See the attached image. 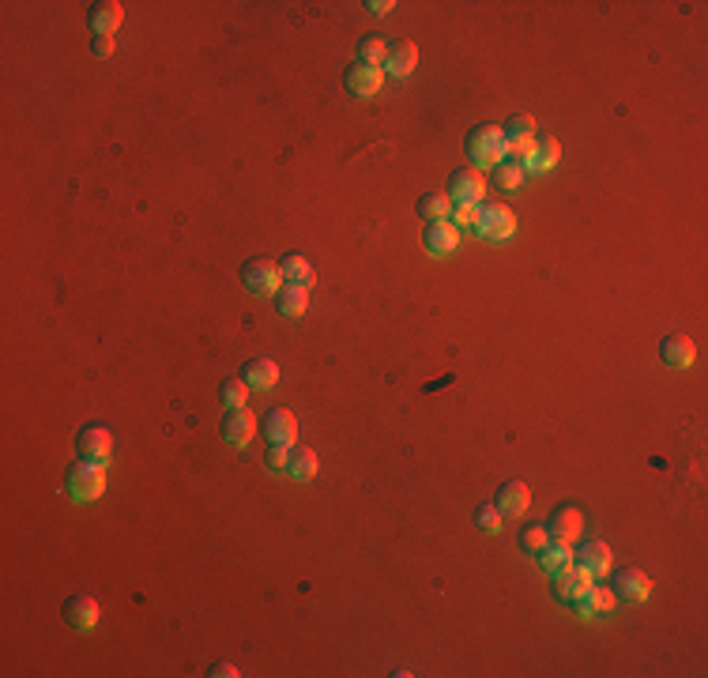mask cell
Masks as SVG:
<instances>
[{
    "label": "cell",
    "mask_w": 708,
    "mask_h": 678,
    "mask_svg": "<svg viewBox=\"0 0 708 678\" xmlns=\"http://www.w3.org/2000/svg\"><path fill=\"white\" fill-rule=\"evenodd\" d=\"M464 147H467L471 166H498L509 155L505 136H501V124H479V129H471L467 140H464Z\"/></svg>",
    "instance_id": "cell-1"
},
{
    "label": "cell",
    "mask_w": 708,
    "mask_h": 678,
    "mask_svg": "<svg viewBox=\"0 0 708 678\" xmlns=\"http://www.w3.org/2000/svg\"><path fill=\"white\" fill-rule=\"evenodd\" d=\"M64 482H69V494L76 501H95L106 490V463H95V460L79 456L69 468V475H64Z\"/></svg>",
    "instance_id": "cell-2"
},
{
    "label": "cell",
    "mask_w": 708,
    "mask_h": 678,
    "mask_svg": "<svg viewBox=\"0 0 708 678\" xmlns=\"http://www.w3.org/2000/svg\"><path fill=\"white\" fill-rule=\"evenodd\" d=\"M471 230H475L479 238L505 242V238H512V230H517V215H512L505 204H479V219Z\"/></svg>",
    "instance_id": "cell-3"
},
{
    "label": "cell",
    "mask_w": 708,
    "mask_h": 678,
    "mask_svg": "<svg viewBox=\"0 0 708 678\" xmlns=\"http://www.w3.org/2000/svg\"><path fill=\"white\" fill-rule=\"evenodd\" d=\"M242 279H245L249 294H256V298H268V294H275L279 287H283V271H279V264L268 261V257H253L242 268Z\"/></svg>",
    "instance_id": "cell-4"
},
{
    "label": "cell",
    "mask_w": 708,
    "mask_h": 678,
    "mask_svg": "<svg viewBox=\"0 0 708 678\" xmlns=\"http://www.w3.org/2000/svg\"><path fill=\"white\" fill-rule=\"evenodd\" d=\"M483 193H486V185L475 174V166H460L448 174V200L453 204H483Z\"/></svg>",
    "instance_id": "cell-5"
},
{
    "label": "cell",
    "mask_w": 708,
    "mask_h": 678,
    "mask_svg": "<svg viewBox=\"0 0 708 678\" xmlns=\"http://www.w3.org/2000/svg\"><path fill=\"white\" fill-rule=\"evenodd\" d=\"M76 449H79L83 460L110 463V456H114V437H110V430L95 422V426H83V430L76 434Z\"/></svg>",
    "instance_id": "cell-6"
},
{
    "label": "cell",
    "mask_w": 708,
    "mask_h": 678,
    "mask_svg": "<svg viewBox=\"0 0 708 678\" xmlns=\"http://www.w3.org/2000/svg\"><path fill=\"white\" fill-rule=\"evenodd\" d=\"M554 577V600L557 603H576V596H584V591L595 584V577L592 573H584V569H576V565H565V569H557V573H550Z\"/></svg>",
    "instance_id": "cell-7"
},
{
    "label": "cell",
    "mask_w": 708,
    "mask_h": 678,
    "mask_svg": "<svg viewBox=\"0 0 708 678\" xmlns=\"http://www.w3.org/2000/svg\"><path fill=\"white\" fill-rule=\"evenodd\" d=\"M501 136H505L509 155L520 162V159L531 151V147H535V121H531V117H524V114L509 117V121L501 124Z\"/></svg>",
    "instance_id": "cell-8"
},
{
    "label": "cell",
    "mask_w": 708,
    "mask_h": 678,
    "mask_svg": "<svg viewBox=\"0 0 708 678\" xmlns=\"http://www.w3.org/2000/svg\"><path fill=\"white\" fill-rule=\"evenodd\" d=\"M64 618H69V626L76 633H91L98 626V600L95 596H83V591H76V596L64 600Z\"/></svg>",
    "instance_id": "cell-9"
},
{
    "label": "cell",
    "mask_w": 708,
    "mask_h": 678,
    "mask_svg": "<svg viewBox=\"0 0 708 678\" xmlns=\"http://www.w3.org/2000/svg\"><path fill=\"white\" fill-rule=\"evenodd\" d=\"M298 418L287 408H271L264 411V441L268 444H298Z\"/></svg>",
    "instance_id": "cell-10"
},
{
    "label": "cell",
    "mask_w": 708,
    "mask_h": 678,
    "mask_svg": "<svg viewBox=\"0 0 708 678\" xmlns=\"http://www.w3.org/2000/svg\"><path fill=\"white\" fill-rule=\"evenodd\" d=\"M557 159H562V147H557L554 136H535V147L520 159L524 174H547V170L557 166Z\"/></svg>",
    "instance_id": "cell-11"
},
{
    "label": "cell",
    "mask_w": 708,
    "mask_h": 678,
    "mask_svg": "<svg viewBox=\"0 0 708 678\" xmlns=\"http://www.w3.org/2000/svg\"><path fill=\"white\" fill-rule=\"evenodd\" d=\"M384 83V72L381 69H370V65H351L343 72V87H347L354 98H373Z\"/></svg>",
    "instance_id": "cell-12"
},
{
    "label": "cell",
    "mask_w": 708,
    "mask_h": 678,
    "mask_svg": "<svg viewBox=\"0 0 708 678\" xmlns=\"http://www.w3.org/2000/svg\"><path fill=\"white\" fill-rule=\"evenodd\" d=\"M581 532H584L581 508H573V505L554 508V517H550V524H547V536H550V539H557V543H573Z\"/></svg>",
    "instance_id": "cell-13"
},
{
    "label": "cell",
    "mask_w": 708,
    "mask_h": 678,
    "mask_svg": "<svg viewBox=\"0 0 708 678\" xmlns=\"http://www.w3.org/2000/svg\"><path fill=\"white\" fill-rule=\"evenodd\" d=\"M253 434H256V415L249 408H230L226 418H223V437L242 449V444L253 441Z\"/></svg>",
    "instance_id": "cell-14"
},
{
    "label": "cell",
    "mask_w": 708,
    "mask_h": 678,
    "mask_svg": "<svg viewBox=\"0 0 708 678\" xmlns=\"http://www.w3.org/2000/svg\"><path fill=\"white\" fill-rule=\"evenodd\" d=\"M573 565L584 569V573H592L595 581H603L611 573V546L607 543H588L584 550H576V554H573Z\"/></svg>",
    "instance_id": "cell-15"
},
{
    "label": "cell",
    "mask_w": 708,
    "mask_h": 678,
    "mask_svg": "<svg viewBox=\"0 0 708 678\" xmlns=\"http://www.w3.org/2000/svg\"><path fill=\"white\" fill-rule=\"evenodd\" d=\"M614 596H626L630 603H645L648 596H652V581H648V573L645 569H637V565H626L618 573V591Z\"/></svg>",
    "instance_id": "cell-16"
},
{
    "label": "cell",
    "mask_w": 708,
    "mask_h": 678,
    "mask_svg": "<svg viewBox=\"0 0 708 678\" xmlns=\"http://www.w3.org/2000/svg\"><path fill=\"white\" fill-rule=\"evenodd\" d=\"M422 245H426L430 257H448V252L460 245V230L453 223H430V226H426Z\"/></svg>",
    "instance_id": "cell-17"
},
{
    "label": "cell",
    "mask_w": 708,
    "mask_h": 678,
    "mask_svg": "<svg viewBox=\"0 0 708 678\" xmlns=\"http://www.w3.org/2000/svg\"><path fill=\"white\" fill-rule=\"evenodd\" d=\"M242 380L256 392H271L279 385V366L271 362V358H249L245 370H242Z\"/></svg>",
    "instance_id": "cell-18"
},
{
    "label": "cell",
    "mask_w": 708,
    "mask_h": 678,
    "mask_svg": "<svg viewBox=\"0 0 708 678\" xmlns=\"http://www.w3.org/2000/svg\"><path fill=\"white\" fill-rule=\"evenodd\" d=\"M614 603H618V596L607 588V584H592L584 596H576V614H581V618H592V614H611L614 610Z\"/></svg>",
    "instance_id": "cell-19"
},
{
    "label": "cell",
    "mask_w": 708,
    "mask_h": 678,
    "mask_svg": "<svg viewBox=\"0 0 708 678\" xmlns=\"http://www.w3.org/2000/svg\"><path fill=\"white\" fill-rule=\"evenodd\" d=\"M121 19H124V8L117 5V0H98V5H91V12H87V23H91L95 34H117Z\"/></svg>",
    "instance_id": "cell-20"
},
{
    "label": "cell",
    "mask_w": 708,
    "mask_h": 678,
    "mask_svg": "<svg viewBox=\"0 0 708 678\" xmlns=\"http://www.w3.org/2000/svg\"><path fill=\"white\" fill-rule=\"evenodd\" d=\"M659 358L667 362L671 370H690L694 366V358H697V351H694V344L685 335H667L659 344Z\"/></svg>",
    "instance_id": "cell-21"
},
{
    "label": "cell",
    "mask_w": 708,
    "mask_h": 678,
    "mask_svg": "<svg viewBox=\"0 0 708 678\" xmlns=\"http://www.w3.org/2000/svg\"><path fill=\"white\" fill-rule=\"evenodd\" d=\"M528 501H531V490L524 482H505L501 490H498V513L501 517H524L528 513Z\"/></svg>",
    "instance_id": "cell-22"
},
{
    "label": "cell",
    "mask_w": 708,
    "mask_h": 678,
    "mask_svg": "<svg viewBox=\"0 0 708 678\" xmlns=\"http://www.w3.org/2000/svg\"><path fill=\"white\" fill-rule=\"evenodd\" d=\"M415 65H418V50L411 46V41H392L389 57H384V69H389V76L403 79V76L415 72Z\"/></svg>",
    "instance_id": "cell-23"
},
{
    "label": "cell",
    "mask_w": 708,
    "mask_h": 678,
    "mask_svg": "<svg viewBox=\"0 0 708 678\" xmlns=\"http://www.w3.org/2000/svg\"><path fill=\"white\" fill-rule=\"evenodd\" d=\"M275 309L283 313V316H302L306 309H309V290L306 287H290V283H283L275 290Z\"/></svg>",
    "instance_id": "cell-24"
},
{
    "label": "cell",
    "mask_w": 708,
    "mask_h": 678,
    "mask_svg": "<svg viewBox=\"0 0 708 678\" xmlns=\"http://www.w3.org/2000/svg\"><path fill=\"white\" fill-rule=\"evenodd\" d=\"M418 219H426V223H448L453 219V200H448V193L418 197Z\"/></svg>",
    "instance_id": "cell-25"
},
{
    "label": "cell",
    "mask_w": 708,
    "mask_h": 678,
    "mask_svg": "<svg viewBox=\"0 0 708 678\" xmlns=\"http://www.w3.org/2000/svg\"><path fill=\"white\" fill-rule=\"evenodd\" d=\"M279 271H283V283H290V287H306L309 290V283H313V264L306 257H298V252H290V257L279 261Z\"/></svg>",
    "instance_id": "cell-26"
},
{
    "label": "cell",
    "mask_w": 708,
    "mask_h": 678,
    "mask_svg": "<svg viewBox=\"0 0 708 678\" xmlns=\"http://www.w3.org/2000/svg\"><path fill=\"white\" fill-rule=\"evenodd\" d=\"M384 57H389V41H384V34H366L358 41V65L384 69Z\"/></svg>",
    "instance_id": "cell-27"
},
{
    "label": "cell",
    "mask_w": 708,
    "mask_h": 678,
    "mask_svg": "<svg viewBox=\"0 0 708 678\" xmlns=\"http://www.w3.org/2000/svg\"><path fill=\"white\" fill-rule=\"evenodd\" d=\"M287 472H290L298 482H309V479L317 475V453L306 449V444H290V463H287Z\"/></svg>",
    "instance_id": "cell-28"
},
{
    "label": "cell",
    "mask_w": 708,
    "mask_h": 678,
    "mask_svg": "<svg viewBox=\"0 0 708 678\" xmlns=\"http://www.w3.org/2000/svg\"><path fill=\"white\" fill-rule=\"evenodd\" d=\"M539 565L547 569V573H557V569H565V565H573V550H569V543H557V539H550L539 554Z\"/></svg>",
    "instance_id": "cell-29"
},
{
    "label": "cell",
    "mask_w": 708,
    "mask_h": 678,
    "mask_svg": "<svg viewBox=\"0 0 708 678\" xmlns=\"http://www.w3.org/2000/svg\"><path fill=\"white\" fill-rule=\"evenodd\" d=\"M493 185L505 188V193H512V188H520V185H524V166H520L517 159L498 162V166H493Z\"/></svg>",
    "instance_id": "cell-30"
},
{
    "label": "cell",
    "mask_w": 708,
    "mask_h": 678,
    "mask_svg": "<svg viewBox=\"0 0 708 678\" xmlns=\"http://www.w3.org/2000/svg\"><path fill=\"white\" fill-rule=\"evenodd\" d=\"M547 543H550V536H547V527H543V524H524V527H520V536H517V546L524 550L528 558L539 554V550H543Z\"/></svg>",
    "instance_id": "cell-31"
},
{
    "label": "cell",
    "mask_w": 708,
    "mask_h": 678,
    "mask_svg": "<svg viewBox=\"0 0 708 678\" xmlns=\"http://www.w3.org/2000/svg\"><path fill=\"white\" fill-rule=\"evenodd\" d=\"M219 399L226 404V411L230 408H245V399H249V385L242 377H226L223 380V389H219Z\"/></svg>",
    "instance_id": "cell-32"
},
{
    "label": "cell",
    "mask_w": 708,
    "mask_h": 678,
    "mask_svg": "<svg viewBox=\"0 0 708 678\" xmlns=\"http://www.w3.org/2000/svg\"><path fill=\"white\" fill-rule=\"evenodd\" d=\"M475 524L483 527V532H501V513H498V505H475Z\"/></svg>",
    "instance_id": "cell-33"
},
{
    "label": "cell",
    "mask_w": 708,
    "mask_h": 678,
    "mask_svg": "<svg viewBox=\"0 0 708 678\" xmlns=\"http://www.w3.org/2000/svg\"><path fill=\"white\" fill-rule=\"evenodd\" d=\"M479 219V204H453V226H475Z\"/></svg>",
    "instance_id": "cell-34"
},
{
    "label": "cell",
    "mask_w": 708,
    "mask_h": 678,
    "mask_svg": "<svg viewBox=\"0 0 708 678\" xmlns=\"http://www.w3.org/2000/svg\"><path fill=\"white\" fill-rule=\"evenodd\" d=\"M287 463H290V444H271V449H268V468L283 472Z\"/></svg>",
    "instance_id": "cell-35"
},
{
    "label": "cell",
    "mask_w": 708,
    "mask_h": 678,
    "mask_svg": "<svg viewBox=\"0 0 708 678\" xmlns=\"http://www.w3.org/2000/svg\"><path fill=\"white\" fill-rule=\"evenodd\" d=\"M117 38L114 34H95V57H114Z\"/></svg>",
    "instance_id": "cell-36"
},
{
    "label": "cell",
    "mask_w": 708,
    "mask_h": 678,
    "mask_svg": "<svg viewBox=\"0 0 708 678\" xmlns=\"http://www.w3.org/2000/svg\"><path fill=\"white\" fill-rule=\"evenodd\" d=\"M207 674H216V678H238L242 671H238V667H234V664H216V667H211Z\"/></svg>",
    "instance_id": "cell-37"
},
{
    "label": "cell",
    "mask_w": 708,
    "mask_h": 678,
    "mask_svg": "<svg viewBox=\"0 0 708 678\" xmlns=\"http://www.w3.org/2000/svg\"><path fill=\"white\" fill-rule=\"evenodd\" d=\"M373 15H384V12H392L396 8V0H370V5H366Z\"/></svg>",
    "instance_id": "cell-38"
}]
</instances>
